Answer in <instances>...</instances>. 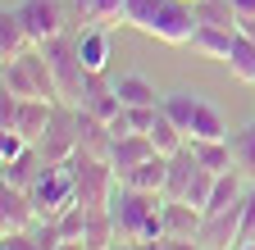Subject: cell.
Segmentation results:
<instances>
[{"instance_id": "obj_38", "label": "cell", "mask_w": 255, "mask_h": 250, "mask_svg": "<svg viewBox=\"0 0 255 250\" xmlns=\"http://www.w3.org/2000/svg\"><path fill=\"white\" fill-rule=\"evenodd\" d=\"M251 91H255V86H251Z\"/></svg>"}, {"instance_id": "obj_15", "label": "cell", "mask_w": 255, "mask_h": 250, "mask_svg": "<svg viewBox=\"0 0 255 250\" xmlns=\"http://www.w3.org/2000/svg\"><path fill=\"white\" fill-rule=\"evenodd\" d=\"M191 137H201V141H228L233 132H228V118L219 114V105H210L205 96H201V105H196V114H191V128H187V141Z\"/></svg>"}, {"instance_id": "obj_21", "label": "cell", "mask_w": 255, "mask_h": 250, "mask_svg": "<svg viewBox=\"0 0 255 250\" xmlns=\"http://www.w3.org/2000/svg\"><path fill=\"white\" fill-rule=\"evenodd\" d=\"M119 241V228L110 218V205L105 209H87V232H82V246L87 250H114Z\"/></svg>"}, {"instance_id": "obj_29", "label": "cell", "mask_w": 255, "mask_h": 250, "mask_svg": "<svg viewBox=\"0 0 255 250\" xmlns=\"http://www.w3.org/2000/svg\"><path fill=\"white\" fill-rule=\"evenodd\" d=\"M196 23H214V27H237V9L233 0H191Z\"/></svg>"}, {"instance_id": "obj_35", "label": "cell", "mask_w": 255, "mask_h": 250, "mask_svg": "<svg viewBox=\"0 0 255 250\" xmlns=\"http://www.w3.org/2000/svg\"><path fill=\"white\" fill-rule=\"evenodd\" d=\"M233 9H237V18H255V0H233Z\"/></svg>"}, {"instance_id": "obj_5", "label": "cell", "mask_w": 255, "mask_h": 250, "mask_svg": "<svg viewBox=\"0 0 255 250\" xmlns=\"http://www.w3.org/2000/svg\"><path fill=\"white\" fill-rule=\"evenodd\" d=\"M37 150H41V160H46V164H64V160H73V155H78V105H69V100H59V105H55L50 128L41 132Z\"/></svg>"}, {"instance_id": "obj_31", "label": "cell", "mask_w": 255, "mask_h": 250, "mask_svg": "<svg viewBox=\"0 0 255 250\" xmlns=\"http://www.w3.org/2000/svg\"><path fill=\"white\" fill-rule=\"evenodd\" d=\"M18 109H23V96H0V132H14L18 128Z\"/></svg>"}, {"instance_id": "obj_26", "label": "cell", "mask_w": 255, "mask_h": 250, "mask_svg": "<svg viewBox=\"0 0 255 250\" xmlns=\"http://www.w3.org/2000/svg\"><path fill=\"white\" fill-rule=\"evenodd\" d=\"M242 196H246V186H242V173H237V168H233V173H219V182H214V191H210V205H205V214L233 209Z\"/></svg>"}, {"instance_id": "obj_8", "label": "cell", "mask_w": 255, "mask_h": 250, "mask_svg": "<svg viewBox=\"0 0 255 250\" xmlns=\"http://www.w3.org/2000/svg\"><path fill=\"white\" fill-rule=\"evenodd\" d=\"M242 241V200L233 209H219V214H205V223H201V246L210 250H237Z\"/></svg>"}, {"instance_id": "obj_9", "label": "cell", "mask_w": 255, "mask_h": 250, "mask_svg": "<svg viewBox=\"0 0 255 250\" xmlns=\"http://www.w3.org/2000/svg\"><path fill=\"white\" fill-rule=\"evenodd\" d=\"M150 155H159V150H155V141H150L146 132H128V137H119V141H114V150H110V164H114L119 182L132 173L137 164H146Z\"/></svg>"}, {"instance_id": "obj_2", "label": "cell", "mask_w": 255, "mask_h": 250, "mask_svg": "<svg viewBox=\"0 0 255 250\" xmlns=\"http://www.w3.org/2000/svg\"><path fill=\"white\" fill-rule=\"evenodd\" d=\"M64 168L73 173V200L87 205V209H105L114 186H119V173L110 160H91V155H73V160H64Z\"/></svg>"}, {"instance_id": "obj_13", "label": "cell", "mask_w": 255, "mask_h": 250, "mask_svg": "<svg viewBox=\"0 0 255 250\" xmlns=\"http://www.w3.org/2000/svg\"><path fill=\"white\" fill-rule=\"evenodd\" d=\"M110 55H114V41H110V27H87V32L78 37V59L87 73H105L110 69Z\"/></svg>"}, {"instance_id": "obj_4", "label": "cell", "mask_w": 255, "mask_h": 250, "mask_svg": "<svg viewBox=\"0 0 255 250\" xmlns=\"http://www.w3.org/2000/svg\"><path fill=\"white\" fill-rule=\"evenodd\" d=\"M27 196H32V205H37L41 218H59L69 205H78L73 200V173L64 168V164H46L37 177H32Z\"/></svg>"}, {"instance_id": "obj_1", "label": "cell", "mask_w": 255, "mask_h": 250, "mask_svg": "<svg viewBox=\"0 0 255 250\" xmlns=\"http://www.w3.org/2000/svg\"><path fill=\"white\" fill-rule=\"evenodd\" d=\"M0 82H5L9 96H23V100H50V105L64 100L59 96V82H55L46 55H41V46H32L18 59H5V78H0Z\"/></svg>"}, {"instance_id": "obj_14", "label": "cell", "mask_w": 255, "mask_h": 250, "mask_svg": "<svg viewBox=\"0 0 255 250\" xmlns=\"http://www.w3.org/2000/svg\"><path fill=\"white\" fill-rule=\"evenodd\" d=\"M237 41V27H214V23H196V37H191V50L205 59H228Z\"/></svg>"}, {"instance_id": "obj_6", "label": "cell", "mask_w": 255, "mask_h": 250, "mask_svg": "<svg viewBox=\"0 0 255 250\" xmlns=\"http://www.w3.org/2000/svg\"><path fill=\"white\" fill-rule=\"evenodd\" d=\"M14 14L23 18L27 37L37 41V46H41V41H50V37H59V32H64V23H69V9H64V0H18Z\"/></svg>"}, {"instance_id": "obj_3", "label": "cell", "mask_w": 255, "mask_h": 250, "mask_svg": "<svg viewBox=\"0 0 255 250\" xmlns=\"http://www.w3.org/2000/svg\"><path fill=\"white\" fill-rule=\"evenodd\" d=\"M41 55H46V64H50V73L59 82V96L69 100V105H78V91H82V78H87L82 59H78V37L59 32V37L41 41Z\"/></svg>"}, {"instance_id": "obj_11", "label": "cell", "mask_w": 255, "mask_h": 250, "mask_svg": "<svg viewBox=\"0 0 255 250\" xmlns=\"http://www.w3.org/2000/svg\"><path fill=\"white\" fill-rule=\"evenodd\" d=\"M78 150L91 155V160H110V150H114L110 123L96 118V114H87V109H78Z\"/></svg>"}, {"instance_id": "obj_30", "label": "cell", "mask_w": 255, "mask_h": 250, "mask_svg": "<svg viewBox=\"0 0 255 250\" xmlns=\"http://www.w3.org/2000/svg\"><path fill=\"white\" fill-rule=\"evenodd\" d=\"M37 223H41V218H37ZM37 223L18 228V232H0V250H46L41 237H37Z\"/></svg>"}, {"instance_id": "obj_18", "label": "cell", "mask_w": 255, "mask_h": 250, "mask_svg": "<svg viewBox=\"0 0 255 250\" xmlns=\"http://www.w3.org/2000/svg\"><path fill=\"white\" fill-rule=\"evenodd\" d=\"M123 182H128V186H137V191H155V196H164V182H169V155H150V160L137 164Z\"/></svg>"}, {"instance_id": "obj_32", "label": "cell", "mask_w": 255, "mask_h": 250, "mask_svg": "<svg viewBox=\"0 0 255 250\" xmlns=\"http://www.w3.org/2000/svg\"><path fill=\"white\" fill-rule=\"evenodd\" d=\"M32 141L23 137V132H0V164H9V160H18V155L27 150Z\"/></svg>"}, {"instance_id": "obj_7", "label": "cell", "mask_w": 255, "mask_h": 250, "mask_svg": "<svg viewBox=\"0 0 255 250\" xmlns=\"http://www.w3.org/2000/svg\"><path fill=\"white\" fill-rule=\"evenodd\" d=\"M78 109H87V114H96V118L110 123L123 109V100H119V91H114V82L105 73H87L82 78V91H78Z\"/></svg>"}, {"instance_id": "obj_34", "label": "cell", "mask_w": 255, "mask_h": 250, "mask_svg": "<svg viewBox=\"0 0 255 250\" xmlns=\"http://www.w3.org/2000/svg\"><path fill=\"white\" fill-rule=\"evenodd\" d=\"M110 132H114V141H119V137H128V132H137V128H132V114H128V105L110 118Z\"/></svg>"}, {"instance_id": "obj_23", "label": "cell", "mask_w": 255, "mask_h": 250, "mask_svg": "<svg viewBox=\"0 0 255 250\" xmlns=\"http://www.w3.org/2000/svg\"><path fill=\"white\" fill-rule=\"evenodd\" d=\"M114 91H119V100H123V105H159V100H164L146 73H123V78L114 82Z\"/></svg>"}, {"instance_id": "obj_10", "label": "cell", "mask_w": 255, "mask_h": 250, "mask_svg": "<svg viewBox=\"0 0 255 250\" xmlns=\"http://www.w3.org/2000/svg\"><path fill=\"white\" fill-rule=\"evenodd\" d=\"M37 205H32V196L23 191V186H5L0 191V232H18V228H32L37 223Z\"/></svg>"}, {"instance_id": "obj_33", "label": "cell", "mask_w": 255, "mask_h": 250, "mask_svg": "<svg viewBox=\"0 0 255 250\" xmlns=\"http://www.w3.org/2000/svg\"><path fill=\"white\" fill-rule=\"evenodd\" d=\"M242 241H255V186H246V196H242Z\"/></svg>"}, {"instance_id": "obj_19", "label": "cell", "mask_w": 255, "mask_h": 250, "mask_svg": "<svg viewBox=\"0 0 255 250\" xmlns=\"http://www.w3.org/2000/svg\"><path fill=\"white\" fill-rule=\"evenodd\" d=\"M187 146H191V155L201 160V168H210V173H233V168H237L233 141H201V137H191Z\"/></svg>"}, {"instance_id": "obj_17", "label": "cell", "mask_w": 255, "mask_h": 250, "mask_svg": "<svg viewBox=\"0 0 255 250\" xmlns=\"http://www.w3.org/2000/svg\"><path fill=\"white\" fill-rule=\"evenodd\" d=\"M32 46H37V41L27 37L23 18H18L14 9H5V14H0V59H18V55H27Z\"/></svg>"}, {"instance_id": "obj_25", "label": "cell", "mask_w": 255, "mask_h": 250, "mask_svg": "<svg viewBox=\"0 0 255 250\" xmlns=\"http://www.w3.org/2000/svg\"><path fill=\"white\" fill-rule=\"evenodd\" d=\"M228 73L237 78V82H246V86H255V37H246V32H237V41H233V50H228Z\"/></svg>"}, {"instance_id": "obj_22", "label": "cell", "mask_w": 255, "mask_h": 250, "mask_svg": "<svg viewBox=\"0 0 255 250\" xmlns=\"http://www.w3.org/2000/svg\"><path fill=\"white\" fill-rule=\"evenodd\" d=\"M73 9L82 14V23L114 27V23H123V14H128V0H73Z\"/></svg>"}, {"instance_id": "obj_16", "label": "cell", "mask_w": 255, "mask_h": 250, "mask_svg": "<svg viewBox=\"0 0 255 250\" xmlns=\"http://www.w3.org/2000/svg\"><path fill=\"white\" fill-rule=\"evenodd\" d=\"M201 160L191 155V146H182L178 155H169V182H164V200H182L187 196V182L196 177Z\"/></svg>"}, {"instance_id": "obj_27", "label": "cell", "mask_w": 255, "mask_h": 250, "mask_svg": "<svg viewBox=\"0 0 255 250\" xmlns=\"http://www.w3.org/2000/svg\"><path fill=\"white\" fill-rule=\"evenodd\" d=\"M146 137L155 141V150H159V155H178V150L187 146V132L178 128V123H173V118H169L164 109H159V118H155V128H150Z\"/></svg>"}, {"instance_id": "obj_28", "label": "cell", "mask_w": 255, "mask_h": 250, "mask_svg": "<svg viewBox=\"0 0 255 250\" xmlns=\"http://www.w3.org/2000/svg\"><path fill=\"white\" fill-rule=\"evenodd\" d=\"M228 141H233V160H237V173H242V177H255V123L237 128Z\"/></svg>"}, {"instance_id": "obj_39", "label": "cell", "mask_w": 255, "mask_h": 250, "mask_svg": "<svg viewBox=\"0 0 255 250\" xmlns=\"http://www.w3.org/2000/svg\"><path fill=\"white\" fill-rule=\"evenodd\" d=\"M205 250H210V246H205Z\"/></svg>"}, {"instance_id": "obj_36", "label": "cell", "mask_w": 255, "mask_h": 250, "mask_svg": "<svg viewBox=\"0 0 255 250\" xmlns=\"http://www.w3.org/2000/svg\"><path fill=\"white\" fill-rule=\"evenodd\" d=\"M55 250H87V246H82V241H59Z\"/></svg>"}, {"instance_id": "obj_12", "label": "cell", "mask_w": 255, "mask_h": 250, "mask_svg": "<svg viewBox=\"0 0 255 250\" xmlns=\"http://www.w3.org/2000/svg\"><path fill=\"white\" fill-rule=\"evenodd\" d=\"M201 223H205V214L191 205V200H164V237L201 241Z\"/></svg>"}, {"instance_id": "obj_24", "label": "cell", "mask_w": 255, "mask_h": 250, "mask_svg": "<svg viewBox=\"0 0 255 250\" xmlns=\"http://www.w3.org/2000/svg\"><path fill=\"white\" fill-rule=\"evenodd\" d=\"M50 114H55V105L50 100H23V109H18V128L14 132H23L32 146L41 141V132L50 128Z\"/></svg>"}, {"instance_id": "obj_37", "label": "cell", "mask_w": 255, "mask_h": 250, "mask_svg": "<svg viewBox=\"0 0 255 250\" xmlns=\"http://www.w3.org/2000/svg\"><path fill=\"white\" fill-rule=\"evenodd\" d=\"M237 250H255V241H242V246H237Z\"/></svg>"}, {"instance_id": "obj_20", "label": "cell", "mask_w": 255, "mask_h": 250, "mask_svg": "<svg viewBox=\"0 0 255 250\" xmlns=\"http://www.w3.org/2000/svg\"><path fill=\"white\" fill-rule=\"evenodd\" d=\"M41 168H46L41 150H37V146H27V150L18 155V160L0 164V177H5V186H23V191H27V186H32V177H37Z\"/></svg>"}]
</instances>
